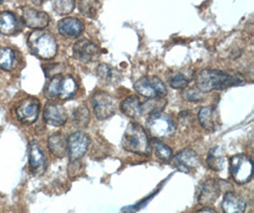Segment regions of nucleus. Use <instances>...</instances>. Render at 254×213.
Segmentation results:
<instances>
[{
    "mask_svg": "<svg viewBox=\"0 0 254 213\" xmlns=\"http://www.w3.org/2000/svg\"><path fill=\"white\" fill-rule=\"evenodd\" d=\"M243 83L244 80L238 75H232L218 69H204L197 75L195 87L205 94L212 90L226 89L240 85Z\"/></svg>",
    "mask_w": 254,
    "mask_h": 213,
    "instance_id": "f257e3e1",
    "label": "nucleus"
},
{
    "mask_svg": "<svg viewBox=\"0 0 254 213\" xmlns=\"http://www.w3.org/2000/svg\"><path fill=\"white\" fill-rule=\"evenodd\" d=\"M124 150L143 157H150L151 154V144L146 130L138 124L127 125V129L122 139Z\"/></svg>",
    "mask_w": 254,
    "mask_h": 213,
    "instance_id": "f03ea898",
    "label": "nucleus"
},
{
    "mask_svg": "<svg viewBox=\"0 0 254 213\" xmlns=\"http://www.w3.org/2000/svg\"><path fill=\"white\" fill-rule=\"evenodd\" d=\"M28 45L35 56L44 60L53 59L58 52V43L55 36L42 30L35 31L29 35Z\"/></svg>",
    "mask_w": 254,
    "mask_h": 213,
    "instance_id": "7ed1b4c3",
    "label": "nucleus"
},
{
    "mask_svg": "<svg viewBox=\"0 0 254 213\" xmlns=\"http://www.w3.org/2000/svg\"><path fill=\"white\" fill-rule=\"evenodd\" d=\"M166 102L162 99H150L141 101L137 96H129L121 102V110L126 116L131 119H139L144 115L155 112H161Z\"/></svg>",
    "mask_w": 254,
    "mask_h": 213,
    "instance_id": "20e7f679",
    "label": "nucleus"
},
{
    "mask_svg": "<svg viewBox=\"0 0 254 213\" xmlns=\"http://www.w3.org/2000/svg\"><path fill=\"white\" fill-rule=\"evenodd\" d=\"M146 125L147 130L155 139L169 138L176 132V124L174 120L162 111L150 114Z\"/></svg>",
    "mask_w": 254,
    "mask_h": 213,
    "instance_id": "39448f33",
    "label": "nucleus"
},
{
    "mask_svg": "<svg viewBox=\"0 0 254 213\" xmlns=\"http://www.w3.org/2000/svg\"><path fill=\"white\" fill-rule=\"evenodd\" d=\"M230 163L231 176L237 184L243 185L252 180L254 166L251 157L245 154L235 155L231 157Z\"/></svg>",
    "mask_w": 254,
    "mask_h": 213,
    "instance_id": "423d86ee",
    "label": "nucleus"
},
{
    "mask_svg": "<svg viewBox=\"0 0 254 213\" xmlns=\"http://www.w3.org/2000/svg\"><path fill=\"white\" fill-rule=\"evenodd\" d=\"M134 89L141 96L149 99H162L168 93L161 80L154 76H146L134 84Z\"/></svg>",
    "mask_w": 254,
    "mask_h": 213,
    "instance_id": "0eeeda50",
    "label": "nucleus"
},
{
    "mask_svg": "<svg viewBox=\"0 0 254 213\" xmlns=\"http://www.w3.org/2000/svg\"><path fill=\"white\" fill-rule=\"evenodd\" d=\"M93 112L95 117L104 121L115 115L116 111V101L115 97L105 91H98L93 96Z\"/></svg>",
    "mask_w": 254,
    "mask_h": 213,
    "instance_id": "6e6552de",
    "label": "nucleus"
},
{
    "mask_svg": "<svg viewBox=\"0 0 254 213\" xmlns=\"http://www.w3.org/2000/svg\"><path fill=\"white\" fill-rule=\"evenodd\" d=\"M68 139V154L70 161H76L85 156L88 151L91 139L84 132H75Z\"/></svg>",
    "mask_w": 254,
    "mask_h": 213,
    "instance_id": "1a4fd4ad",
    "label": "nucleus"
},
{
    "mask_svg": "<svg viewBox=\"0 0 254 213\" xmlns=\"http://www.w3.org/2000/svg\"><path fill=\"white\" fill-rule=\"evenodd\" d=\"M40 103L34 97H28L20 101L16 107V117L20 123L33 124L38 119Z\"/></svg>",
    "mask_w": 254,
    "mask_h": 213,
    "instance_id": "9d476101",
    "label": "nucleus"
},
{
    "mask_svg": "<svg viewBox=\"0 0 254 213\" xmlns=\"http://www.w3.org/2000/svg\"><path fill=\"white\" fill-rule=\"evenodd\" d=\"M72 54L74 59L83 63H90L100 56V48L92 41L83 38L75 42L72 46Z\"/></svg>",
    "mask_w": 254,
    "mask_h": 213,
    "instance_id": "9b49d317",
    "label": "nucleus"
},
{
    "mask_svg": "<svg viewBox=\"0 0 254 213\" xmlns=\"http://www.w3.org/2000/svg\"><path fill=\"white\" fill-rule=\"evenodd\" d=\"M43 118L47 124L55 127H60L67 123L68 114L64 106L60 103L49 101L44 107Z\"/></svg>",
    "mask_w": 254,
    "mask_h": 213,
    "instance_id": "f8f14e48",
    "label": "nucleus"
},
{
    "mask_svg": "<svg viewBox=\"0 0 254 213\" xmlns=\"http://www.w3.org/2000/svg\"><path fill=\"white\" fill-rule=\"evenodd\" d=\"M23 22L28 28L35 31L45 29L50 22L49 14L45 11H37L31 6H25L22 9Z\"/></svg>",
    "mask_w": 254,
    "mask_h": 213,
    "instance_id": "ddd939ff",
    "label": "nucleus"
},
{
    "mask_svg": "<svg viewBox=\"0 0 254 213\" xmlns=\"http://www.w3.org/2000/svg\"><path fill=\"white\" fill-rule=\"evenodd\" d=\"M174 165L179 170L189 173L190 170L197 169L201 165L200 157L191 149H184L180 151L174 158Z\"/></svg>",
    "mask_w": 254,
    "mask_h": 213,
    "instance_id": "4468645a",
    "label": "nucleus"
},
{
    "mask_svg": "<svg viewBox=\"0 0 254 213\" xmlns=\"http://www.w3.org/2000/svg\"><path fill=\"white\" fill-rule=\"evenodd\" d=\"M221 193L219 181L216 179H208L202 185L198 195V204L204 207H208L216 202Z\"/></svg>",
    "mask_w": 254,
    "mask_h": 213,
    "instance_id": "2eb2a0df",
    "label": "nucleus"
},
{
    "mask_svg": "<svg viewBox=\"0 0 254 213\" xmlns=\"http://www.w3.org/2000/svg\"><path fill=\"white\" fill-rule=\"evenodd\" d=\"M200 125L209 132H215L219 129L220 118L217 110L212 106H204L198 112Z\"/></svg>",
    "mask_w": 254,
    "mask_h": 213,
    "instance_id": "dca6fc26",
    "label": "nucleus"
},
{
    "mask_svg": "<svg viewBox=\"0 0 254 213\" xmlns=\"http://www.w3.org/2000/svg\"><path fill=\"white\" fill-rule=\"evenodd\" d=\"M58 32L67 38H77L84 32V24L76 17H65L58 22Z\"/></svg>",
    "mask_w": 254,
    "mask_h": 213,
    "instance_id": "f3484780",
    "label": "nucleus"
},
{
    "mask_svg": "<svg viewBox=\"0 0 254 213\" xmlns=\"http://www.w3.org/2000/svg\"><path fill=\"white\" fill-rule=\"evenodd\" d=\"M29 163L35 174L43 173L46 169V157L39 144L35 140L30 143Z\"/></svg>",
    "mask_w": 254,
    "mask_h": 213,
    "instance_id": "a211bd4d",
    "label": "nucleus"
},
{
    "mask_svg": "<svg viewBox=\"0 0 254 213\" xmlns=\"http://www.w3.org/2000/svg\"><path fill=\"white\" fill-rule=\"evenodd\" d=\"M247 205L242 198L232 191H228L222 201L224 213H245Z\"/></svg>",
    "mask_w": 254,
    "mask_h": 213,
    "instance_id": "6ab92c4d",
    "label": "nucleus"
},
{
    "mask_svg": "<svg viewBox=\"0 0 254 213\" xmlns=\"http://www.w3.org/2000/svg\"><path fill=\"white\" fill-rule=\"evenodd\" d=\"M96 75L106 85H116L122 79V74L117 68L107 64H100L97 67Z\"/></svg>",
    "mask_w": 254,
    "mask_h": 213,
    "instance_id": "aec40b11",
    "label": "nucleus"
},
{
    "mask_svg": "<svg viewBox=\"0 0 254 213\" xmlns=\"http://www.w3.org/2000/svg\"><path fill=\"white\" fill-rule=\"evenodd\" d=\"M50 152L58 158H63L68 153V139L61 133H55L48 139Z\"/></svg>",
    "mask_w": 254,
    "mask_h": 213,
    "instance_id": "412c9836",
    "label": "nucleus"
},
{
    "mask_svg": "<svg viewBox=\"0 0 254 213\" xmlns=\"http://www.w3.org/2000/svg\"><path fill=\"white\" fill-rule=\"evenodd\" d=\"M20 31V24L12 11H2L0 13V34L12 35Z\"/></svg>",
    "mask_w": 254,
    "mask_h": 213,
    "instance_id": "4be33fe9",
    "label": "nucleus"
},
{
    "mask_svg": "<svg viewBox=\"0 0 254 213\" xmlns=\"http://www.w3.org/2000/svg\"><path fill=\"white\" fill-rule=\"evenodd\" d=\"M77 91V84L75 80L71 76H62L59 88H58V98L62 101L70 100Z\"/></svg>",
    "mask_w": 254,
    "mask_h": 213,
    "instance_id": "5701e85b",
    "label": "nucleus"
},
{
    "mask_svg": "<svg viewBox=\"0 0 254 213\" xmlns=\"http://www.w3.org/2000/svg\"><path fill=\"white\" fill-rule=\"evenodd\" d=\"M16 64L14 50L9 46L0 47V68L5 71H11Z\"/></svg>",
    "mask_w": 254,
    "mask_h": 213,
    "instance_id": "b1692460",
    "label": "nucleus"
},
{
    "mask_svg": "<svg viewBox=\"0 0 254 213\" xmlns=\"http://www.w3.org/2000/svg\"><path fill=\"white\" fill-rule=\"evenodd\" d=\"M192 80V72L190 70L177 71L172 75L169 80L171 86L175 89H180L186 87L190 82Z\"/></svg>",
    "mask_w": 254,
    "mask_h": 213,
    "instance_id": "393cba45",
    "label": "nucleus"
},
{
    "mask_svg": "<svg viewBox=\"0 0 254 213\" xmlns=\"http://www.w3.org/2000/svg\"><path fill=\"white\" fill-rule=\"evenodd\" d=\"M208 168L214 171L223 170L226 166L225 157L218 153V148H213L209 151L207 157Z\"/></svg>",
    "mask_w": 254,
    "mask_h": 213,
    "instance_id": "a878e982",
    "label": "nucleus"
},
{
    "mask_svg": "<svg viewBox=\"0 0 254 213\" xmlns=\"http://www.w3.org/2000/svg\"><path fill=\"white\" fill-rule=\"evenodd\" d=\"M101 6L99 1H86L82 0L78 3V10L81 13L89 18H94L97 14V11Z\"/></svg>",
    "mask_w": 254,
    "mask_h": 213,
    "instance_id": "bb28decb",
    "label": "nucleus"
},
{
    "mask_svg": "<svg viewBox=\"0 0 254 213\" xmlns=\"http://www.w3.org/2000/svg\"><path fill=\"white\" fill-rule=\"evenodd\" d=\"M152 145L154 147L156 156L160 159L165 161L171 160V158L173 157V150L171 149V147L166 145L165 143H163L157 139L152 140Z\"/></svg>",
    "mask_w": 254,
    "mask_h": 213,
    "instance_id": "cd10ccee",
    "label": "nucleus"
},
{
    "mask_svg": "<svg viewBox=\"0 0 254 213\" xmlns=\"http://www.w3.org/2000/svg\"><path fill=\"white\" fill-rule=\"evenodd\" d=\"M74 122L79 127H86L90 122V112L89 109L85 106H78L73 112Z\"/></svg>",
    "mask_w": 254,
    "mask_h": 213,
    "instance_id": "c85d7f7f",
    "label": "nucleus"
},
{
    "mask_svg": "<svg viewBox=\"0 0 254 213\" xmlns=\"http://www.w3.org/2000/svg\"><path fill=\"white\" fill-rule=\"evenodd\" d=\"M53 6H54V10L57 11V13L60 15H66L73 11L75 7V1L59 0V1H55Z\"/></svg>",
    "mask_w": 254,
    "mask_h": 213,
    "instance_id": "c756f323",
    "label": "nucleus"
},
{
    "mask_svg": "<svg viewBox=\"0 0 254 213\" xmlns=\"http://www.w3.org/2000/svg\"><path fill=\"white\" fill-rule=\"evenodd\" d=\"M61 78H62L61 75H57V76L51 78L50 82L47 84L44 94L48 99H54V98L58 97V88H59V84H60Z\"/></svg>",
    "mask_w": 254,
    "mask_h": 213,
    "instance_id": "7c9ffc66",
    "label": "nucleus"
},
{
    "mask_svg": "<svg viewBox=\"0 0 254 213\" xmlns=\"http://www.w3.org/2000/svg\"><path fill=\"white\" fill-rule=\"evenodd\" d=\"M204 93L196 87H188L183 90L182 97L185 101H200L204 99Z\"/></svg>",
    "mask_w": 254,
    "mask_h": 213,
    "instance_id": "2f4dec72",
    "label": "nucleus"
},
{
    "mask_svg": "<svg viewBox=\"0 0 254 213\" xmlns=\"http://www.w3.org/2000/svg\"><path fill=\"white\" fill-rule=\"evenodd\" d=\"M45 74H46L48 78H53L57 75H59L62 71V66L60 64H54V65H50V66H47L45 69Z\"/></svg>",
    "mask_w": 254,
    "mask_h": 213,
    "instance_id": "473e14b6",
    "label": "nucleus"
},
{
    "mask_svg": "<svg viewBox=\"0 0 254 213\" xmlns=\"http://www.w3.org/2000/svg\"><path fill=\"white\" fill-rule=\"evenodd\" d=\"M196 213H217L214 210L212 209H209V208H204L200 211H198Z\"/></svg>",
    "mask_w": 254,
    "mask_h": 213,
    "instance_id": "72a5a7b5",
    "label": "nucleus"
},
{
    "mask_svg": "<svg viewBox=\"0 0 254 213\" xmlns=\"http://www.w3.org/2000/svg\"><path fill=\"white\" fill-rule=\"evenodd\" d=\"M0 4H2V1H0Z\"/></svg>",
    "mask_w": 254,
    "mask_h": 213,
    "instance_id": "f704fd0d",
    "label": "nucleus"
}]
</instances>
